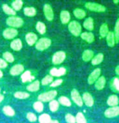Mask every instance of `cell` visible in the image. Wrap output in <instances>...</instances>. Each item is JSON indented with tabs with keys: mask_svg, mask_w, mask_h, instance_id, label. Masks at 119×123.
Masks as SVG:
<instances>
[{
	"mask_svg": "<svg viewBox=\"0 0 119 123\" xmlns=\"http://www.w3.org/2000/svg\"><path fill=\"white\" fill-rule=\"evenodd\" d=\"M68 29L70 33L75 37H78L81 34V25L77 21H71L69 24Z\"/></svg>",
	"mask_w": 119,
	"mask_h": 123,
	"instance_id": "1",
	"label": "cell"
},
{
	"mask_svg": "<svg viewBox=\"0 0 119 123\" xmlns=\"http://www.w3.org/2000/svg\"><path fill=\"white\" fill-rule=\"evenodd\" d=\"M7 24L12 28H20L23 25L24 21L22 18L17 16H10L7 19Z\"/></svg>",
	"mask_w": 119,
	"mask_h": 123,
	"instance_id": "2",
	"label": "cell"
},
{
	"mask_svg": "<svg viewBox=\"0 0 119 123\" xmlns=\"http://www.w3.org/2000/svg\"><path fill=\"white\" fill-rule=\"evenodd\" d=\"M51 43V40L49 38H42L37 41L35 43V48L39 51H44L49 48Z\"/></svg>",
	"mask_w": 119,
	"mask_h": 123,
	"instance_id": "3",
	"label": "cell"
},
{
	"mask_svg": "<svg viewBox=\"0 0 119 123\" xmlns=\"http://www.w3.org/2000/svg\"><path fill=\"white\" fill-rule=\"evenodd\" d=\"M85 6L87 9L95 12L103 13L106 11L105 6L95 2H87L85 4Z\"/></svg>",
	"mask_w": 119,
	"mask_h": 123,
	"instance_id": "4",
	"label": "cell"
},
{
	"mask_svg": "<svg viewBox=\"0 0 119 123\" xmlns=\"http://www.w3.org/2000/svg\"><path fill=\"white\" fill-rule=\"evenodd\" d=\"M56 95L57 91L55 90H51V91L40 94L38 95V99L42 102H48V101H52V99Z\"/></svg>",
	"mask_w": 119,
	"mask_h": 123,
	"instance_id": "5",
	"label": "cell"
},
{
	"mask_svg": "<svg viewBox=\"0 0 119 123\" xmlns=\"http://www.w3.org/2000/svg\"><path fill=\"white\" fill-rule=\"evenodd\" d=\"M66 53L63 51H59L56 52L52 57V63L55 65H59L62 63L66 59Z\"/></svg>",
	"mask_w": 119,
	"mask_h": 123,
	"instance_id": "6",
	"label": "cell"
},
{
	"mask_svg": "<svg viewBox=\"0 0 119 123\" xmlns=\"http://www.w3.org/2000/svg\"><path fill=\"white\" fill-rule=\"evenodd\" d=\"M43 11H44V16L47 20L50 21H52L54 18V13L51 5L48 4H45L43 8Z\"/></svg>",
	"mask_w": 119,
	"mask_h": 123,
	"instance_id": "7",
	"label": "cell"
},
{
	"mask_svg": "<svg viewBox=\"0 0 119 123\" xmlns=\"http://www.w3.org/2000/svg\"><path fill=\"white\" fill-rule=\"evenodd\" d=\"M18 31L14 28H8L3 31V37L5 39H12L18 35Z\"/></svg>",
	"mask_w": 119,
	"mask_h": 123,
	"instance_id": "8",
	"label": "cell"
},
{
	"mask_svg": "<svg viewBox=\"0 0 119 123\" xmlns=\"http://www.w3.org/2000/svg\"><path fill=\"white\" fill-rule=\"evenodd\" d=\"M105 116L107 118H113L119 116V106L111 107L105 111Z\"/></svg>",
	"mask_w": 119,
	"mask_h": 123,
	"instance_id": "9",
	"label": "cell"
},
{
	"mask_svg": "<svg viewBox=\"0 0 119 123\" xmlns=\"http://www.w3.org/2000/svg\"><path fill=\"white\" fill-rule=\"evenodd\" d=\"M101 74V70L100 68H96L91 73L88 78V82L90 84H92L95 82L99 78Z\"/></svg>",
	"mask_w": 119,
	"mask_h": 123,
	"instance_id": "10",
	"label": "cell"
},
{
	"mask_svg": "<svg viewBox=\"0 0 119 123\" xmlns=\"http://www.w3.org/2000/svg\"><path fill=\"white\" fill-rule=\"evenodd\" d=\"M71 97L73 101H74L77 105L79 106H81L83 104V99L80 96L79 92L77 90L73 89L71 92Z\"/></svg>",
	"mask_w": 119,
	"mask_h": 123,
	"instance_id": "11",
	"label": "cell"
},
{
	"mask_svg": "<svg viewBox=\"0 0 119 123\" xmlns=\"http://www.w3.org/2000/svg\"><path fill=\"white\" fill-rule=\"evenodd\" d=\"M25 68L21 64H16L10 69V74L12 76H18L22 74Z\"/></svg>",
	"mask_w": 119,
	"mask_h": 123,
	"instance_id": "12",
	"label": "cell"
},
{
	"mask_svg": "<svg viewBox=\"0 0 119 123\" xmlns=\"http://www.w3.org/2000/svg\"><path fill=\"white\" fill-rule=\"evenodd\" d=\"M25 39L27 43L29 46H33L36 43L38 37L33 32H28L26 35Z\"/></svg>",
	"mask_w": 119,
	"mask_h": 123,
	"instance_id": "13",
	"label": "cell"
},
{
	"mask_svg": "<svg viewBox=\"0 0 119 123\" xmlns=\"http://www.w3.org/2000/svg\"><path fill=\"white\" fill-rule=\"evenodd\" d=\"M66 73V69L64 67H61L59 68H54L51 69L49 74L52 76L59 77L63 76Z\"/></svg>",
	"mask_w": 119,
	"mask_h": 123,
	"instance_id": "14",
	"label": "cell"
},
{
	"mask_svg": "<svg viewBox=\"0 0 119 123\" xmlns=\"http://www.w3.org/2000/svg\"><path fill=\"white\" fill-rule=\"evenodd\" d=\"M81 39L88 43H92L95 41V36L92 32H84L80 35Z\"/></svg>",
	"mask_w": 119,
	"mask_h": 123,
	"instance_id": "15",
	"label": "cell"
},
{
	"mask_svg": "<svg viewBox=\"0 0 119 123\" xmlns=\"http://www.w3.org/2000/svg\"><path fill=\"white\" fill-rule=\"evenodd\" d=\"M83 101L88 107H91L94 105V99L89 92H85L83 95Z\"/></svg>",
	"mask_w": 119,
	"mask_h": 123,
	"instance_id": "16",
	"label": "cell"
},
{
	"mask_svg": "<svg viewBox=\"0 0 119 123\" xmlns=\"http://www.w3.org/2000/svg\"><path fill=\"white\" fill-rule=\"evenodd\" d=\"M106 43L108 46L110 47V48L114 46L116 44V40L113 32L109 31L107 36L106 37Z\"/></svg>",
	"mask_w": 119,
	"mask_h": 123,
	"instance_id": "17",
	"label": "cell"
},
{
	"mask_svg": "<svg viewBox=\"0 0 119 123\" xmlns=\"http://www.w3.org/2000/svg\"><path fill=\"white\" fill-rule=\"evenodd\" d=\"M11 49L15 51H20L22 48L23 45L21 40L20 39H15L11 42L10 45Z\"/></svg>",
	"mask_w": 119,
	"mask_h": 123,
	"instance_id": "18",
	"label": "cell"
},
{
	"mask_svg": "<svg viewBox=\"0 0 119 123\" xmlns=\"http://www.w3.org/2000/svg\"><path fill=\"white\" fill-rule=\"evenodd\" d=\"M60 19L62 23L66 24L69 22L70 20V14L67 11H62L60 14Z\"/></svg>",
	"mask_w": 119,
	"mask_h": 123,
	"instance_id": "19",
	"label": "cell"
},
{
	"mask_svg": "<svg viewBox=\"0 0 119 123\" xmlns=\"http://www.w3.org/2000/svg\"><path fill=\"white\" fill-rule=\"evenodd\" d=\"M83 27L86 30H88V31H92L94 28V20H93V18H91V17H89V18H86L85 21H84V23H83Z\"/></svg>",
	"mask_w": 119,
	"mask_h": 123,
	"instance_id": "20",
	"label": "cell"
},
{
	"mask_svg": "<svg viewBox=\"0 0 119 123\" xmlns=\"http://www.w3.org/2000/svg\"><path fill=\"white\" fill-rule=\"evenodd\" d=\"M107 104L110 106H117L119 104V97L116 95H110L107 100Z\"/></svg>",
	"mask_w": 119,
	"mask_h": 123,
	"instance_id": "21",
	"label": "cell"
},
{
	"mask_svg": "<svg viewBox=\"0 0 119 123\" xmlns=\"http://www.w3.org/2000/svg\"><path fill=\"white\" fill-rule=\"evenodd\" d=\"M106 84V79L104 76L99 77L97 80L95 81V86L96 89L98 90H101L104 89Z\"/></svg>",
	"mask_w": 119,
	"mask_h": 123,
	"instance_id": "22",
	"label": "cell"
},
{
	"mask_svg": "<svg viewBox=\"0 0 119 123\" xmlns=\"http://www.w3.org/2000/svg\"><path fill=\"white\" fill-rule=\"evenodd\" d=\"M94 57V52L91 50H85L82 54V59L85 62H88Z\"/></svg>",
	"mask_w": 119,
	"mask_h": 123,
	"instance_id": "23",
	"label": "cell"
},
{
	"mask_svg": "<svg viewBox=\"0 0 119 123\" xmlns=\"http://www.w3.org/2000/svg\"><path fill=\"white\" fill-rule=\"evenodd\" d=\"M34 76L31 75V72L30 71H25L21 76V79L22 82L26 83L28 81H31L34 79Z\"/></svg>",
	"mask_w": 119,
	"mask_h": 123,
	"instance_id": "24",
	"label": "cell"
},
{
	"mask_svg": "<svg viewBox=\"0 0 119 123\" xmlns=\"http://www.w3.org/2000/svg\"><path fill=\"white\" fill-rule=\"evenodd\" d=\"M110 87L113 91L119 92V77L112 79L110 81Z\"/></svg>",
	"mask_w": 119,
	"mask_h": 123,
	"instance_id": "25",
	"label": "cell"
},
{
	"mask_svg": "<svg viewBox=\"0 0 119 123\" xmlns=\"http://www.w3.org/2000/svg\"><path fill=\"white\" fill-rule=\"evenodd\" d=\"M109 32V30L108 25L106 23L102 24L99 28V35L101 38H106Z\"/></svg>",
	"mask_w": 119,
	"mask_h": 123,
	"instance_id": "26",
	"label": "cell"
},
{
	"mask_svg": "<svg viewBox=\"0 0 119 123\" xmlns=\"http://www.w3.org/2000/svg\"><path fill=\"white\" fill-rule=\"evenodd\" d=\"M104 59V55L102 53H98L92 59L91 63L93 65H97L102 63Z\"/></svg>",
	"mask_w": 119,
	"mask_h": 123,
	"instance_id": "27",
	"label": "cell"
},
{
	"mask_svg": "<svg viewBox=\"0 0 119 123\" xmlns=\"http://www.w3.org/2000/svg\"><path fill=\"white\" fill-rule=\"evenodd\" d=\"M40 83L38 80H35L27 87V90L31 92H35L38 91L40 88Z\"/></svg>",
	"mask_w": 119,
	"mask_h": 123,
	"instance_id": "28",
	"label": "cell"
},
{
	"mask_svg": "<svg viewBox=\"0 0 119 123\" xmlns=\"http://www.w3.org/2000/svg\"><path fill=\"white\" fill-rule=\"evenodd\" d=\"M73 14L76 18L78 19H83L85 17L86 13L84 10L80 8H76L74 10Z\"/></svg>",
	"mask_w": 119,
	"mask_h": 123,
	"instance_id": "29",
	"label": "cell"
},
{
	"mask_svg": "<svg viewBox=\"0 0 119 123\" xmlns=\"http://www.w3.org/2000/svg\"><path fill=\"white\" fill-rule=\"evenodd\" d=\"M24 14L28 17H33L36 15V9L34 7H26L24 9Z\"/></svg>",
	"mask_w": 119,
	"mask_h": 123,
	"instance_id": "30",
	"label": "cell"
},
{
	"mask_svg": "<svg viewBox=\"0 0 119 123\" xmlns=\"http://www.w3.org/2000/svg\"><path fill=\"white\" fill-rule=\"evenodd\" d=\"M35 28H36L37 31L40 34H41V35H43V34H45L46 32V31H47V28H46L45 24L44 23L41 22V21H38L37 23Z\"/></svg>",
	"mask_w": 119,
	"mask_h": 123,
	"instance_id": "31",
	"label": "cell"
},
{
	"mask_svg": "<svg viewBox=\"0 0 119 123\" xmlns=\"http://www.w3.org/2000/svg\"><path fill=\"white\" fill-rule=\"evenodd\" d=\"M12 9L15 11H19L22 8L23 2L21 0H15L12 2Z\"/></svg>",
	"mask_w": 119,
	"mask_h": 123,
	"instance_id": "32",
	"label": "cell"
},
{
	"mask_svg": "<svg viewBox=\"0 0 119 123\" xmlns=\"http://www.w3.org/2000/svg\"><path fill=\"white\" fill-rule=\"evenodd\" d=\"M2 10L7 15L14 16L16 15V11H14L12 8L8 6L7 4H4L2 5Z\"/></svg>",
	"mask_w": 119,
	"mask_h": 123,
	"instance_id": "33",
	"label": "cell"
},
{
	"mask_svg": "<svg viewBox=\"0 0 119 123\" xmlns=\"http://www.w3.org/2000/svg\"><path fill=\"white\" fill-rule=\"evenodd\" d=\"M113 33L115 37L116 43H118L119 42V18L116 20Z\"/></svg>",
	"mask_w": 119,
	"mask_h": 123,
	"instance_id": "34",
	"label": "cell"
},
{
	"mask_svg": "<svg viewBox=\"0 0 119 123\" xmlns=\"http://www.w3.org/2000/svg\"><path fill=\"white\" fill-rule=\"evenodd\" d=\"M40 123H49L51 121V118L48 114H42L39 117Z\"/></svg>",
	"mask_w": 119,
	"mask_h": 123,
	"instance_id": "35",
	"label": "cell"
},
{
	"mask_svg": "<svg viewBox=\"0 0 119 123\" xmlns=\"http://www.w3.org/2000/svg\"><path fill=\"white\" fill-rule=\"evenodd\" d=\"M2 56H3L4 60L5 61H7L8 62H10V63H12L15 60V58H14V57L12 55V54L10 52H8V51L4 53Z\"/></svg>",
	"mask_w": 119,
	"mask_h": 123,
	"instance_id": "36",
	"label": "cell"
},
{
	"mask_svg": "<svg viewBox=\"0 0 119 123\" xmlns=\"http://www.w3.org/2000/svg\"><path fill=\"white\" fill-rule=\"evenodd\" d=\"M14 96L15 98H18V99H26L30 97V94H28V92H21V91H18V92H16L14 94Z\"/></svg>",
	"mask_w": 119,
	"mask_h": 123,
	"instance_id": "37",
	"label": "cell"
},
{
	"mask_svg": "<svg viewBox=\"0 0 119 123\" xmlns=\"http://www.w3.org/2000/svg\"><path fill=\"white\" fill-rule=\"evenodd\" d=\"M59 102L62 105L66 106H70L71 105V103L69 99L64 96H62L59 98Z\"/></svg>",
	"mask_w": 119,
	"mask_h": 123,
	"instance_id": "38",
	"label": "cell"
},
{
	"mask_svg": "<svg viewBox=\"0 0 119 123\" xmlns=\"http://www.w3.org/2000/svg\"><path fill=\"white\" fill-rule=\"evenodd\" d=\"M3 111L4 114L8 116H13L15 115V111L9 106H5L3 108Z\"/></svg>",
	"mask_w": 119,
	"mask_h": 123,
	"instance_id": "39",
	"label": "cell"
},
{
	"mask_svg": "<svg viewBox=\"0 0 119 123\" xmlns=\"http://www.w3.org/2000/svg\"><path fill=\"white\" fill-rule=\"evenodd\" d=\"M49 106L51 111L52 112H55V111H58L59 108V103L58 101H55V100H52L50 102Z\"/></svg>",
	"mask_w": 119,
	"mask_h": 123,
	"instance_id": "40",
	"label": "cell"
},
{
	"mask_svg": "<svg viewBox=\"0 0 119 123\" xmlns=\"http://www.w3.org/2000/svg\"><path fill=\"white\" fill-rule=\"evenodd\" d=\"M76 121L77 123H87V120H86L84 114L81 112H78L77 114L76 117Z\"/></svg>",
	"mask_w": 119,
	"mask_h": 123,
	"instance_id": "41",
	"label": "cell"
},
{
	"mask_svg": "<svg viewBox=\"0 0 119 123\" xmlns=\"http://www.w3.org/2000/svg\"><path fill=\"white\" fill-rule=\"evenodd\" d=\"M33 108L37 112L40 113L42 111L43 109H44V105L41 101H37V102L34 103Z\"/></svg>",
	"mask_w": 119,
	"mask_h": 123,
	"instance_id": "42",
	"label": "cell"
},
{
	"mask_svg": "<svg viewBox=\"0 0 119 123\" xmlns=\"http://www.w3.org/2000/svg\"><path fill=\"white\" fill-rule=\"evenodd\" d=\"M53 81V77L51 75H47L41 80V84L43 86L48 85L49 83H52Z\"/></svg>",
	"mask_w": 119,
	"mask_h": 123,
	"instance_id": "43",
	"label": "cell"
},
{
	"mask_svg": "<svg viewBox=\"0 0 119 123\" xmlns=\"http://www.w3.org/2000/svg\"><path fill=\"white\" fill-rule=\"evenodd\" d=\"M65 119L67 123H76V118L71 114H67L65 116Z\"/></svg>",
	"mask_w": 119,
	"mask_h": 123,
	"instance_id": "44",
	"label": "cell"
},
{
	"mask_svg": "<svg viewBox=\"0 0 119 123\" xmlns=\"http://www.w3.org/2000/svg\"><path fill=\"white\" fill-rule=\"evenodd\" d=\"M27 118L31 122H34L37 120V117L33 113H28L27 114Z\"/></svg>",
	"mask_w": 119,
	"mask_h": 123,
	"instance_id": "45",
	"label": "cell"
},
{
	"mask_svg": "<svg viewBox=\"0 0 119 123\" xmlns=\"http://www.w3.org/2000/svg\"><path fill=\"white\" fill-rule=\"evenodd\" d=\"M63 83V80L62 79H58V80H56L55 81H52V83L51 84V86L53 87H57L58 86L61 85V84Z\"/></svg>",
	"mask_w": 119,
	"mask_h": 123,
	"instance_id": "46",
	"label": "cell"
},
{
	"mask_svg": "<svg viewBox=\"0 0 119 123\" xmlns=\"http://www.w3.org/2000/svg\"><path fill=\"white\" fill-rule=\"evenodd\" d=\"M8 66V64L5 60L0 58V68H5Z\"/></svg>",
	"mask_w": 119,
	"mask_h": 123,
	"instance_id": "47",
	"label": "cell"
},
{
	"mask_svg": "<svg viewBox=\"0 0 119 123\" xmlns=\"http://www.w3.org/2000/svg\"><path fill=\"white\" fill-rule=\"evenodd\" d=\"M115 72L117 75L119 76V65H117V66L116 67Z\"/></svg>",
	"mask_w": 119,
	"mask_h": 123,
	"instance_id": "48",
	"label": "cell"
},
{
	"mask_svg": "<svg viewBox=\"0 0 119 123\" xmlns=\"http://www.w3.org/2000/svg\"><path fill=\"white\" fill-rule=\"evenodd\" d=\"M4 96L2 95H1V94H0V103L2 102V101H3L4 99Z\"/></svg>",
	"mask_w": 119,
	"mask_h": 123,
	"instance_id": "49",
	"label": "cell"
},
{
	"mask_svg": "<svg viewBox=\"0 0 119 123\" xmlns=\"http://www.w3.org/2000/svg\"><path fill=\"white\" fill-rule=\"evenodd\" d=\"M113 3L115 4H118L119 3V0H114L113 1Z\"/></svg>",
	"mask_w": 119,
	"mask_h": 123,
	"instance_id": "50",
	"label": "cell"
},
{
	"mask_svg": "<svg viewBox=\"0 0 119 123\" xmlns=\"http://www.w3.org/2000/svg\"><path fill=\"white\" fill-rule=\"evenodd\" d=\"M49 123H59V122L57 120H52V121H51Z\"/></svg>",
	"mask_w": 119,
	"mask_h": 123,
	"instance_id": "51",
	"label": "cell"
},
{
	"mask_svg": "<svg viewBox=\"0 0 119 123\" xmlns=\"http://www.w3.org/2000/svg\"><path fill=\"white\" fill-rule=\"evenodd\" d=\"M2 76H3V73H2V71L0 70V79L2 78Z\"/></svg>",
	"mask_w": 119,
	"mask_h": 123,
	"instance_id": "52",
	"label": "cell"
},
{
	"mask_svg": "<svg viewBox=\"0 0 119 123\" xmlns=\"http://www.w3.org/2000/svg\"><path fill=\"white\" fill-rule=\"evenodd\" d=\"M0 90H1V88H0Z\"/></svg>",
	"mask_w": 119,
	"mask_h": 123,
	"instance_id": "53",
	"label": "cell"
}]
</instances>
